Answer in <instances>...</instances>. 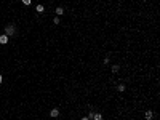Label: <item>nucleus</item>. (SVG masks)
I'll list each match as a JSON object with an SVG mask.
<instances>
[{"mask_svg": "<svg viewBox=\"0 0 160 120\" xmlns=\"http://www.w3.org/2000/svg\"><path fill=\"white\" fill-rule=\"evenodd\" d=\"M8 43V35H0V45H7Z\"/></svg>", "mask_w": 160, "mask_h": 120, "instance_id": "f03ea898", "label": "nucleus"}, {"mask_svg": "<svg viewBox=\"0 0 160 120\" xmlns=\"http://www.w3.org/2000/svg\"><path fill=\"white\" fill-rule=\"evenodd\" d=\"M0 114H2V112H0Z\"/></svg>", "mask_w": 160, "mask_h": 120, "instance_id": "2eb2a0df", "label": "nucleus"}, {"mask_svg": "<svg viewBox=\"0 0 160 120\" xmlns=\"http://www.w3.org/2000/svg\"><path fill=\"white\" fill-rule=\"evenodd\" d=\"M82 120H90V119H88V117H83V119H82Z\"/></svg>", "mask_w": 160, "mask_h": 120, "instance_id": "ddd939ff", "label": "nucleus"}, {"mask_svg": "<svg viewBox=\"0 0 160 120\" xmlns=\"http://www.w3.org/2000/svg\"><path fill=\"white\" fill-rule=\"evenodd\" d=\"M53 24H59V18H58V16L53 19Z\"/></svg>", "mask_w": 160, "mask_h": 120, "instance_id": "f8f14e48", "label": "nucleus"}, {"mask_svg": "<svg viewBox=\"0 0 160 120\" xmlns=\"http://www.w3.org/2000/svg\"><path fill=\"white\" fill-rule=\"evenodd\" d=\"M62 13H64V8H62V7H58V8H56V15H58V16H61Z\"/></svg>", "mask_w": 160, "mask_h": 120, "instance_id": "0eeeda50", "label": "nucleus"}, {"mask_svg": "<svg viewBox=\"0 0 160 120\" xmlns=\"http://www.w3.org/2000/svg\"><path fill=\"white\" fill-rule=\"evenodd\" d=\"M50 115H51V117H58V115H59V109H58V107L51 109V111H50Z\"/></svg>", "mask_w": 160, "mask_h": 120, "instance_id": "7ed1b4c3", "label": "nucleus"}, {"mask_svg": "<svg viewBox=\"0 0 160 120\" xmlns=\"http://www.w3.org/2000/svg\"><path fill=\"white\" fill-rule=\"evenodd\" d=\"M125 88H126L125 83H118V85H117V90H118V91H125Z\"/></svg>", "mask_w": 160, "mask_h": 120, "instance_id": "39448f33", "label": "nucleus"}, {"mask_svg": "<svg viewBox=\"0 0 160 120\" xmlns=\"http://www.w3.org/2000/svg\"><path fill=\"white\" fill-rule=\"evenodd\" d=\"M93 120H103V115H101V114H95Z\"/></svg>", "mask_w": 160, "mask_h": 120, "instance_id": "1a4fd4ad", "label": "nucleus"}, {"mask_svg": "<svg viewBox=\"0 0 160 120\" xmlns=\"http://www.w3.org/2000/svg\"><path fill=\"white\" fill-rule=\"evenodd\" d=\"M118 71H120V66H118V64H114V66H112V72H114V74L118 72Z\"/></svg>", "mask_w": 160, "mask_h": 120, "instance_id": "6e6552de", "label": "nucleus"}, {"mask_svg": "<svg viewBox=\"0 0 160 120\" xmlns=\"http://www.w3.org/2000/svg\"><path fill=\"white\" fill-rule=\"evenodd\" d=\"M23 3H24L26 7H29V5H30V0H23Z\"/></svg>", "mask_w": 160, "mask_h": 120, "instance_id": "9d476101", "label": "nucleus"}, {"mask_svg": "<svg viewBox=\"0 0 160 120\" xmlns=\"http://www.w3.org/2000/svg\"><path fill=\"white\" fill-rule=\"evenodd\" d=\"M109 61H110V59H109V56H106V58H104V61H103V63H104V64H109Z\"/></svg>", "mask_w": 160, "mask_h": 120, "instance_id": "9b49d317", "label": "nucleus"}, {"mask_svg": "<svg viewBox=\"0 0 160 120\" xmlns=\"http://www.w3.org/2000/svg\"><path fill=\"white\" fill-rule=\"evenodd\" d=\"M144 117H146V119H147V120L154 119V112H152V111H147V112H146V115H144Z\"/></svg>", "mask_w": 160, "mask_h": 120, "instance_id": "20e7f679", "label": "nucleus"}, {"mask_svg": "<svg viewBox=\"0 0 160 120\" xmlns=\"http://www.w3.org/2000/svg\"><path fill=\"white\" fill-rule=\"evenodd\" d=\"M2 80H3V77H2V75H0V83H2Z\"/></svg>", "mask_w": 160, "mask_h": 120, "instance_id": "4468645a", "label": "nucleus"}, {"mask_svg": "<svg viewBox=\"0 0 160 120\" xmlns=\"http://www.w3.org/2000/svg\"><path fill=\"white\" fill-rule=\"evenodd\" d=\"M35 10H37V13H43V11H45L43 5H37V7H35Z\"/></svg>", "mask_w": 160, "mask_h": 120, "instance_id": "423d86ee", "label": "nucleus"}, {"mask_svg": "<svg viewBox=\"0 0 160 120\" xmlns=\"http://www.w3.org/2000/svg\"><path fill=\"white\" fill-rule=\"evenodd\" d=\"M5 35H8V37H13V35H16V27H15L13 24H8V26H5Z\"/></svg>", "mask_w": 160, "mask_h": 120, "instance_id": "f257e3e1", "label": "nucleus"}]
</instances>
